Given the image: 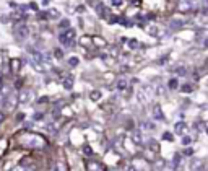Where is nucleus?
Here are the masks:
<instances>
[{
  "label": "nucleus",
  "mask_w": 208,
  "mask_h": 171,
  "mask_svg": "<svg viewBox=\"0 0 208 171\" xmlns=\"http://www.w3.org/2000/svg\"><path fill=\"white\" fill-rule=\"evenodd\" d=\"M59 39H60V43L63 46L70 47V46H73V43H75V31L73 30H68L65 33H62L60 36H59Z\"/></svg>",
  "instance_id": "f257e3e1"
},
{
  "label": "nucleus",
  "mask_w": 208,
  "mask_h": 171,
  "mask_svg": "<svg viewBox=\"0 0 208 171\" xmlns=\"http://www.w3.org/2000/svg\"><path fill=\"white\" fill-rule=\"evenodd\" d=\"M15 34H16V38H18L20 41H23V39H26L28 36H30V30H28L26 25L20 23V25H16V28H15Z\"/></svg>",
  "instance_id": "f03ea898"
},
{
  "label": "nucleus",
  "mask_w": 208,
  "mask_h": 171,
  "mask_svg": "<svg viewBox=\"0 0 208 171\" xmlns=\"http://www.w3.org/2000/svg\"><path fill=\"white\" fill-rule=\"evenodd\" d=\"M195 7H197V2H195V0H181V3H179V10L181 11L195 10Z\"/></svg>",
  "instance_id": "7ed1b4c3"
},
{
  "label": "nucleus",
  "mask_w": 208,
  "mask_h": 171,
  "mask_svg": "<svg viewBox=\"0 0 208 171\" xmlns=\"http://www.w3.org/2000/svg\"><path fill=\"white\" fill-rule=\"evenodd\" d=\"M33 98H34V91L33 90H23L21 93H20V101L21 103H30V101H33Z\"/></svg>",
  "instance_id": "20e7f679"
},
{
  "label": "nucleus",
  "mask_w": 208,
  "mask_h": 171,
  "mask_svg": "<svg viewBox=\"0 0 208 171\" xmlns=\"http://www.w3.org/2000/svg\"><path fill=\"white\" fill-rule=\"evenodd\" d=\"M88 171H106V168H104V165L99 163V161H88Z\"/></svg>",
  "instance_id": "39448f33"
},
{
  "label": "nucleus",
  "mask_w": 208,
  "mask_h": 171,
  "mask_svg": "<svg viewBox=\"0 0 208 171\" xmlns=\"http://www.w3.org/2000/svg\"><path fill=\"white\" fill-rule=\"evenodd\" d=\"M153 116H154V119H158V121H164V116H163V112H161L159 104H156L153 108Z\"/></svg>",
  "instance_id": "423d86ee"
},
{
  "label": "nucleus",
  "mask_w": 208,
  "mask_h": 171,
  "mask_svg": "<svg viewBox=\"0 0 208 171\" xmlns=\"http://www.w3.org/2000/svg\"><path fill=\"white\" fill-rule=\"evenodd\" d=\"M72 87H73V75H68L65 80H63V88L72 90Z\"/></svg>",
  "instance_id": "0eeeda50"
},
{
  "label": "nucleus",
  "mask_w": 208,
  "mask_h": 171,
  "mask_svg": "<svg viewBox=\"0 0 208 171\" xmlns=\"http://www.w3.org/2000/svg\"><path fill=\"white\" fill-rule=\"evenodd\" d=\"M184 130H186V124H184V122H177V124H176V134L182 135Z\"/></svg>",
  "instance_id": "6e6552de"
},
{
  "label": "nucleus",
  "mask_w": 208,
  "mask_h": 171,
  "mask_svg": "<svg viewBox=\"0 0 208 171\" xmlns=\"http://www.w3.org/2000/svg\"><path fill=\"white\" fill-rule=\"evenodd\" d=\"M167 87H169V90H176L179 87V82H177V78H171L169 82H167Z\"/></svg>",
  "instance_id": "1a4fd4ad"
},
{
  "label": "nucleus",
  "mask_w": 208,
  "mask_h": 171,
  "mask_svg": "<svg viewBox=\"0 0 208 171\" xmlns=\"http://www.w3.org/2000/svg\"><path fill=\"white\" fill-rule=\"evenodd\" d=\"M132 137H134L135 144H138V145L142 144V137H140V132H138V130H134V132H132Z\"/></svg>",
  "instance_id": "9d476101"
},
{
  "label": "nucleus",
  "mask_w": 208,
  "mask_h": 171,
  "mask_svg": "<svg viewBox=\"0 0 208 171\" xmlns=\"http://www.w3.org/2000/svg\"><path fill=\"white\" fill-rule=\"evenodd\" d=\"M125 87H127V80H124V78H120L119 82H117V88L122 91V90H125Z\"/></svg>",
  "instance_id": "9b49d317"
},
{
  "label": "nucleus",
  "mask_w": 208,
  "mask_h": 171,
  "mask_svg": "<svg viewBox=\"0 0 208 171\" xmlns=\"http://www.w3.org/2000/svg\"><path fill=\"white\" fill-rule=\"evenodd\" d=\"M83 152H85L86 157H91V155H93V150L90 148V145H85V147H83Z\"/></svg>",
  "instance_id": "f8f14e48"
},
{
  "label": "nucleus",
  "mask_w": 208,
  "mask_h": 171,
  "mask_svg": "<svg viewBox=\"0 0 208 171\" xmlns=\"http://www.w3.org/2000/svg\"><path fill=\"white\" fill-rule=\"evenodd\" d=\"M190 144H192V139H190L189 135H186V137L182 139V145H184V147H187V145H190Z\"/></svg>",
  "instance_id": "ddd939ff"
},
{
  "label": "nucleus",
  "mask_w": 208,
  "mask_h": 171,
  "mask_svg": "<svg viewBox=\"0 0 208 171\" xmlns=\"http://www.w3.org/2000/svg\"><path fill=\"white\" fill-rule=\"evenodd\" d=\"M18 67H20V60H11V68H13V72H16L18 70Z\"/></svg>",
  "instance_id": "4468645a"
},
{
  "label": "nucleus",
  "mask_w": 208,
  "mask_h": 171,
  "mask_svg": "<svg viewBox=\"0 0 208 171\" xmlns=\"http://www.w3.org/2000/svg\"><path fill=\"white\" fill-rule=\"evenodd\" d=\"M77 64H78V59H77V57H70V59H68V65L75 67Z\"/></svg>",
  "instance_id": "2eb2a0df"
},
{
  "label": "nucleus",
  "mask_w": 208,
  "mask_h": 171,
  "mask_svg": "<svg viewBox=\"0 0 208 171\" xmlns=\"http://www.w3.org/2000/svg\"><path fill=\"white\" fill-rule=\"evenodd\" d=\"M142 127H143V129H146V130H151V129H153V124H151V122H143V124H142Z\"/></svg>",
  "instance_id": "dca6fc26"
},
{
  "label": "nucleus",
  "mask_w": 208,
  "mask_h": 171,
  "mask_svg": "<svg viewBox=\"0 0 208 171\" xmlns=\"http://www.w3.org/2000/svg\"><path fill=\"white\" fill-rule=\"evenodd\" d=\"M91 98H93V100H99L101 98V93H99V91H93V93H91Z\"/></svg>",
  "instance_id": "f3484780"
},
{
  "label": "nucleus",
  "mask_w": 208,
  "mask_h": 171,
  "mask_svg": "<svg viewBox=\"0 0 208 171\" xmlns=\"http://www.w3.org/2000/svg\"><path fill=\"white\" fill-rule=\"evenodd\" d=\"M163 139H164V140H167V142H172V134H169V132H164Z\"/></svg>",
  "instance_id": "a211bd4d"
},
{
  "label": "nucleus",
  "mask_w": 208,
  "mask_h": 171,
  "mask_svg": "<svg viewBox=\"0 0 208 171\" xmlns=\"http://www.w3.org/2000/svg\"><path fill=\"white\" fill-rule=\"evenodd\" d=\"M181 90L184 91V93H190V91H192V87H190V85H184Z\"/></svg>",
  "instance_id": "6ab92c4d"
},
{
  "label": "nucleus",
  "mask_w": 208,
  "mask_h": 171,
  "mask_svg": "<svg viewBox=\"0 0 208 171\" xmlns=\"http://www.w3.org/2000/svg\"><path fill=\"white\" fill-rule=\"evenodd\" d=\"M192 153H194V152H192V150H190V148H187V150H186V152H184V155H186V157H190V155H192Z\"/></svg>",
  "instance_id": "aec40b11"
},
{
  "label": "nucleus",
  "mask_w": 208,
  "mask_h": 171,
  "mask_svg": "<svg viewBox=\"0 0 208 171\" xmlns=\"http://www.w3.org/2000/svg\"><path fill=\"white\" fill-rule=\"evenodd\" d=\"M60 26H62V28H68V21H67V20H65V21H62V23H60Z\"/></svg>",
  "instance_id": "412c9836"
},
{
  "label": "nucleus",
  "mask_w": 208,
  "mask_h": 171,
  "mask_svg": "<svg viewBox=\"0 0 208 171\" xmlns=\"http://www.w3.org/2000/svg\"><path fill=\"white\" fill-rule=\"evenodd\" d=\"M55 55L57 57H62V51H55Z\"/></svg>",
  "instance_id": "4be33fe9"
},
{
  "label": "nucleus",
  "mask_w": 208,
  "mask_h": 171,
  "mask_svg": "<svg viewBox=\"0 0 208 171\" xmlns=\"http://www.w3.org/2000/svg\"><path fill=\"white\" fill-rule=\"evenodd\" d=\"M206 132H208V127H206Z\"/></svg>",
  "instance_id": "5701e85b"
}]
</instances>
